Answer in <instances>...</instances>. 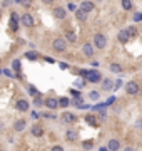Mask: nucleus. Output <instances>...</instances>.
Segmentation results:
<instances>
[{"label": "nucleus", "mask_w": 142, "mask_h": 151, "mask_svg": "<svg viewBox=\"0 0 142 151\" xmlns=\"http://www.w3.org/2000/svg\"><path fill=\"white\" fill-rule=\"evenodd\" d=\"M65 47H67V41L62 39V37H59V39H55V41L52 42V49H54L55 52H64Z\"/></svg>", "instance_id": "f257e3e1"}, {"label": "nucleus", "mask_w": 142, "mask_h": 151, "mask_svg": "<svg viewBox=\"0 0 142 151\" xmlns=\"http://www.w3.org/2000/svg\"><path fill=\"white\" fill-rule=\"evenodd\" d=\"M94 44L97 49H104L107 45V39H105V35L104 34H95L94 35Z\"/></svg>", "instance_id": "f03ea898"}, {"label": "nucleus", "mask_w": 142, "mask_h": 151, "mask_svg": "<svg viewBox=\"0 0 142 151\" xmlns=\"http://www.w3.org/2000/svg\"><path fill=\"white\" fill-rule=\"evenodd\" d=\"M125 91H127V94L134 96V94H137V92H139V84L135 82V81H130V82L125 84Z\"/></svg>", "instance_id": "7ed1b4c3"}, {"label": "nucleus", "mask_w": 142, "mask_h": 151, "mask_svg": "<svg viewBox=\"0 0 142 151\" xmlns=\"http://www.w3.org/2000/svg\"><path fill=\"white\" fill-rule=\"evenodd\" d=\"M20 22L25 25V27H34V24H35L34 17H32L30 14H24L22 15V19H20Z\"/></svg>", "instance_id": "20e7f679"}, {"label": "nucleus", "mask_w": 142, "mask_h": 151, "mask_svg": "<svg viewBox=\"0 0 142 151\" xmlns=\"http://www.w3.org/2000/svg\"><path fill=\"white\" fill-rule=\"evenodd\" d=\"M80 10H84L85 14L92 12V10H94V2H90V0H85V2H82V3H80Z\"/></svg>", "instance_id": "39448f33"}, {"label": "nucleus", "mask_w": 142, "mask_h": 151, "mask_svg": "<svg viewBox=\"0 0 142 151\" xmlns=\"http://www.w3.org/2000/svg\"><path fill=\"white\" fill-rule=\"evenodd\" d=\"M87 79L90 81V82H100V74L99 72H95V71H89L87 72Z\"/></svg>", "instance_id": "423d86ee"}, {"label": "nucleus", "mask_w": 142, "mask_h": 151, "mask_svg": "<svg viewBox=\"0 0 142 151\" xmlns=\"http://www.w3.org/2000/svg\"><path fill=\"white\" fill-rule=\"evenodd\" d=\"M75 119H77V116H74L72 113H64V114H62V121H64V123L72 124V123H75Z\"/></svg>", "instance_id": "0eeeda50"}, {"label": "nucleus", "mask_w": 142, "mask_h": 151, "mask_svg": "<svg viewBox=\"0 0 142 151\" xmlns=\"http://www.w3.org/2000/svg\"><path fill=\"white\" fill-rule=\"evenodd\" d=\"M54 17H55V19H59V20L65 19V8H62V7H55V8H54Z\"/></svg>", "instance_id": "6e6552de"}, {"label": "nucleus", "mask_w": 142, "mask_h": 151, "mask_svg": "<svg viewBox=\"0 0 142 151\" xmlns=\"http://www.w3.org/2000/svg\"><path fill=\"white\" fill-rule=\"evenodd\" d=\"M17 109L22 111V113L28 111V101H25V99H19V101H17Z\"/></svg>", "instance_id": "1a4fd4ad"}, {"label": "nucleus", "mask_w": 142, "mask_h": 151, "mask_svg": "<svg viewBox=\"0 0 142 151\" xmlns=\"http://www.w3.org/2000/svg\"><path fill=\"white\" fill-rule=\"evenodd\" d=\"M44 104L47 106L48 109H55V108H59V101H57V99H54V97H48V99Z\"/></svg>", "instance_id": "9d476101"}, {"label": "nucleus", "mask_w": 142, "mask_h": 151, "mask_svg": "<svg viewBox=\"0 0 142 151\" xmlns=\"http://www.w3.org/2000/svg\"><path fill=\"white\" fill-rule=\"evenodd\" d=\"M82 52L90 57V55H94V47H92V44H84V47H82Z\"/></svg>", "instance_id": "9b49d317"}, {"label": "nucleus", "mask_w": 142, "mask_h": 151, "mask_svg": "<svg viewBox=\"0 0 142 151\" xmlns=\"http://www.w3.org/2000/svg\"><path fill=\"white\" fill-rule=\"evenodd\" d=\"M109 151H117L119 150V148H121V143H119V141H117V139H110V141H109Z\"/></svg>", "instance_id": "f8f14e48"}, {"label": "nucleus", "mask_w": 142, "mask_h": 151, "mask_svg": "<svg viewBox=\"0 0 142 151\" xmlns=\"http://www.w3.org/2000/svg\"><path fill=\"white\" fill-rule=\"evenodd\" d=\"M75 17H77L80 22H85V20H87V14H85L84 10H80V8H77V10H75Z\"/></svg>", "instance_id": "ddd939ff"}, {"label": "nucleus", "mask_w": 142, "mask_h": 151, "mask_svg": "<svg viewBox=\"0 0 142 151\" xmlns=\"http://www.w3.org/2000/svg\"><path fill=\"white\" fill-rule=\"evenodd\" d=\"M117 37H119V41H121L122 44H127V42H129V35H127V32H125V30H121Z\"/></svg>", "instance_id": "4468645a"}, {"label": "nucleus", "mask_w": 142, "mask_h": 151, "mask_svg": "<svg viewBox=\"0 0 142 151\" xmlns=\"http://www.w3.org/2000/svg\"><path fill=\"white\" fill-rule=\"evenodd\" d=\"M65 41H69V42H75V41H77V35H75L72 30H67V32H65Z\"/></svg>", "instance_id": "2eb2a0df"}, {"label": "nucleus", "mask_w": 142, "mask_h": 151, "mask_svg": "<svg viewBox=\"0 0 142 151\" xmlns=\"http://www.w3.org/2000/svg\"><path fill=\"white\" fill-rule=\"evenodd\" d=\"M25 124H27V123H25L24 119H19V121L14 124V129H15V131H22L24 128H25Z\"/></svg>", "instance_id": "dca6fc26"}, {"label": "nucleus", "mask_w": 142, "mask_h": 151, "mask_svg": "<svg viewBox=\"0 0 142 151\" xmlns=\"http://www.w3.org/2000/svg\"><path fill=\"white\" fill-rule=\"evenodd\" d=\"M125 32H127L129 37H137V34H139V32H137V29H135L134 25H130L129 29H125Z\"/></svg>", "instance_id": "f3484780"}, {"label": "nucleus", "mask_w": 142, "mask_h": 151, "mask_svg": "<svg viewBox=\"0 0 142 151\" xmlns=\"http://www.w3.org/2000/svg\"><path fill=\"white\" fill-rule=\"evenodd\" d=\"M32 134H34V136H42V134H44V129H42L40 126H35L34 124V128H32Z\"/></svg>", "instance_id": "a211bd4d"}, {"label": "nucleus", "mask_w": 142, "mask_h": 151, "mask_svg": "<svg viewBox=\"0 0 142 151\" xmlns=\"http://www.w3.org/2000/svg\"><path fill=\"white\" fill-rule=\"evenodd\" d=\"M67 139H69V141H75V139H77V131H75V129H69L67 131Z\"/></svg>", "instance_id": "6ab92c4d"}, {"label": "nucleus", "mask_w": 142, "mask_h": 151, "mask_svg": "<svg viewBox=\"0 0 142 151\" xmlns=\"http://www.w3.org/2000/svg\"><path fill=\"white\" fill-rule=\"evenodd\" d=\"M122 8L124 10H132V2L130 0H122Z\"/></svg>", "instance_id": "aec40b11"}, {"label": "nucleus", "mask_w": 142, "mask_h": 151, "mask_svg": "<svg viewBox=\"0 0 142 151\" xmlns=\"http://www.w3.org/2000/svg\"><path fill=\"white\" fill-rule=\"evenodd\" d=\"M102 89H104V91H110V89H112V81H109V79H107V81H104V82H102Z\"/></svg>", "instance_id": "412c9836"}, {"label": "nucleus", "mask_w": 142, "mask_h": 151, "mask_svg": "<svg viewBox=\"0 0 142 151\" xmlns=\"http://www.w3.org/2000/svg\"><path fill=\"white\" fill-rule=\"evenodd\" d=\"M92 146H94V143H92L90 139H87V141L82 143V148H84V150H92Z\"/></svg>", "instance_id": "4be33fe9"}, {"label": "nucleus", "mask_w": 142, "mask_h": 151, "mask_svg": "<svg viewBox=\"0 0 142 151\" xmlns=\"http://www.w3.org/2000/svg\"><path fill=\"white\" fill-rule=\"evenodd\" d=\"M69 104H70V103H69L67 97H60V99H59V106H62V108H67Z\"/></svg>", "instance_id": "5701e85b"}, {"label": "nucleus", "mask_w": 142, "mask_h": 151, "mask_svg": "<svg viewBox=\"0 0 142 151\" xmlns=\"http://www.w3.org/2000/svg\"><path fill=\"white\" fill-rule=\"evenodd\" d=\"M27 59H30V61H37L39 59V55H37V52H27Z\"/></svg>", "instance_id": "b1692460"}, {"label": "nucleus", "mask_w": 142, "mask_h": 151, "mask_svg": "<svg viewBox=\"0 0 142 151\" xmlns=\"http://www.w3.org/2000/svg\"><path fill=\"white\" fill-rule=\"evenodd\" d=\"M85 121H87L89 124H92V126H97V121H95L94 116H85Z\"/></svg>", "instance_id": "393cba45"}, {"label": "nucleus", "mask_w": 142, "mask_h": 151, "mask_svg": "<svg viewBox=\"0 0 142 151\" xmlns=\"http://www.w3.org/2000/svg\"><path fill=\"white\" fill-rule=\"evenodd\" d=\"M34 104H35V106H42V104H44V101H42L40 94H39V96H35V97H34Z\"/></svg>", "instance_id": "a878e982"}, {"label": "nucleus", "mask_w": 142, "mask_h": 151, "mask_svg": "<svg viewBox=\"0 0 142 151\" xmlns=\"http://www.w3.org/2000/svg\"><path fill=\"white\" fill-rule=\"evenodd\" d=\"M28 92H30V94H32V96H39V91L35 89V86H28Z\"/></svg>", "instance_id": "bb28decb"}, {"label": "nucleus", "mask_w": 142, "mask_h": 151, "mask_svg": "<svg viewBox=\"0 0 142 151\" xmlns=\"http://www.w3.org/2000/svg\"><path fill=\"white\" fill-rule=\"evenodd\" d=\"M110 71H112V72H121L122 67L119 66V64H112V66H110Z\"/></svg>", "instance_id": "cd10ccee"}, {"label": "nucleus", "mask_w": 142, "mask_h": 151, "mask_svg": "<svg viewBox=\"0 0 142 151\" xmlns=\"http://www.w3.org/2000/svg\"><path fill=\"white\" fill-rule=\"evenodd\" d=\"M12 67H14V71L19 72V71H20V61H14L12 62Z\"/></svg>", "instance_id": "c85d7f7f"}, {"label": "nucleus", "mask_w": 142, "mask_h": 151, "mask_svg": "<svg viewBox=\"0 0 142 151\" xmlns=\"http://www.w3.org/2000/svg\"><path fill=\"white\" fill-rule=\"evenodd\" d=\"M134 20H135V22H141V20H142V14H135Z\"/></svg>", "instance_id": "c756f323"}, {"label": "nucleus", "mask_w": 142, "mask_h": 151, "mask_svg": "<svg viewBox=\"0 0 142 151\" xmlns=\"http://www.w3.org/2000/svg\"><path fill=\"white\" fill-rule=\"evenodd\" d=\"M90 99H99V92H90Z\"/></svg>", "instance_id": "7c9ffc66"}, {"label": "nucleus", "mask_w": 142, "mask_h": 151, "mask_svg": "<svg viewBox=\"0 0 142 151\" xmlns=\"http://www.w3.org/2000/svg\"><path fill=\"white\" fill-rule=\"evenodd\" d=\"M69 10H72V12H75V10H77V7H75L74 3H69Z\"/></svg>", "instance_id": "2f4dec72"}, {"label": "nucleus", "mask_w": 142, "mask_h": 151, "mask_svg": "<svg viewBox=\"0 0 142 151\" xmlns=\"http://www.w3.org/2000/svg\"><path fill=\"white\" fill-rule=\"evenodd\" d=\"M52 151H64V148H62V146H54Z\"/></svg>", "instance_id": "473e14b6"}, {"label": "nucleus", "mask_w": 142, "mask_h": 151, "mask_svg": "<svg viewBox=\"0 0 142 151\" xmlns=\"http://www.w3.org/2000/svg\"><path fill=\"white\" fill-rule=\"evenodd\" d=\"M32 117H34V119H37V117H40V114H39V113H35V111H34V113H32Z\"/></svg>", "instance_id": "72a5a7b5"}, {"label": "nucleus", "mask_w": 142, "mask_h": 151, "mask_svg": "<svg viewBox=\"0 0 142 151\" xmlns=\"http://www.w3.org/2000/svg\"><path fill=\"white\" fill-rule=\"evenodd\" d=\"M3 74H7L8 77H12V72H10V71H8V69H5V71H3Z\"/></svg>", "instance_id": "f704fd0d"}, {"label": "nucleus", "mask_w": 142, "mask_h": 151, "mask_svg": "<svg viewBox=\"0 0 142 151\" xmlns=\"http://www.w3.org/2000/svg\"><path fill=\"white\" fill-rule=\"evenodd\" d=\"M42 2H44V3H52L54 0H42Z\"/></svg>", "instance_id": "c9c22d12"}, {"label": "nucleus", "mask_w": 142, "mask_h": 151, "mask_svg": "<svg viewBox=\"0 0 142 151\" xmlns=\"http://www.w3.org/2000/svg\"><path fill=\"white\" fill-rule=\"evenodd\" d=\"M100 151H109V148H100Z\"/></svg>", "instance_id": "e433bc0d"}, {"label": "nucleus", "mask_w": 142, "mask_h": 151, "mask_svg": "<svg viewBox=\"0 0 142 151\" xmlns=\"http://www.w3.org/2000/svg\"><path fill=\"white\" fill-rule=\"evenodd\" d=\"M125 151H132V150H130V148H125Z\"/></svg>", "instance_id": "4c0bfd02"}]
</instances>
